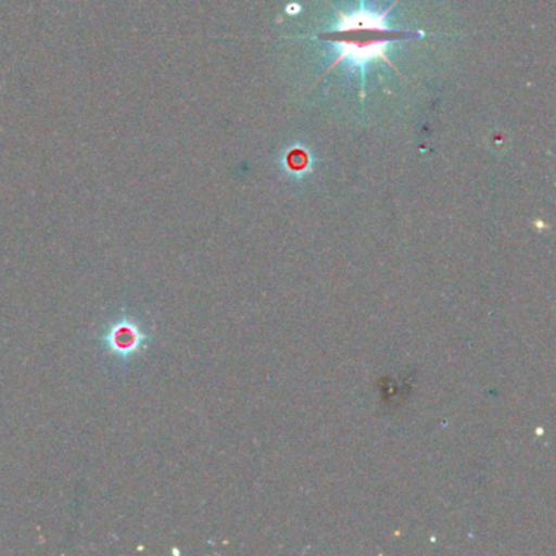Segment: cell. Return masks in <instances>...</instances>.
<instances>
[{"instance_id": "6da1fadb", "label": "cell", "mask_w": 556, "mask_h": 556, "mask_svg": "<svg viewBox=\"0 0 556 556\" xmlns=\"http://www.w3.org/2000/svg\"><path fill=\"white\" fill-rule=\"evenodd\" d=\"M393 8L395 4L387 11L376 12L361 4L359 9L351 14L340 12L337 25L320 37L338 51L337 60L328 71L338 64H346L351 71L361 74V79L364 80L367 66L376 61H383L393 67L387 54L393 43L406 38L425 37V31H403L390 27L387 17Z\"/></svg>"}, {"instance_id": "7a4b0ae2", "label": "cell", "mask_w": 556, "mask_h": 556, "mask_svg": "<svg viewBox=\"0 0 556 556\" xmlns=\"http://www.w3.org/2000/svg\"><path fill=\"white\" fill-rule=\"evenodd\" d=\"M100 346L116 363L129 364L151 344V334L131 312L123 311L103 328Z\"/></svg>"}, {"instance_id": "3957f363", "label": "cell", "mask_w": 556, "mask_h": 556, "mask_svg": "<svg viewBox=\"0 0 556 556\" xmlns=\"http://www.w3.org/2000/svg\"><path fill=\"white\" fill-rule=\"evenodd\" d=\"M292 154H294V157L298 159V161H294V159L289 155L288 162L289 165H291V170H295V174H298L299 170L307 167L308 155L305 154L304 151H292Z\"/></svg>"}]
</instances>
